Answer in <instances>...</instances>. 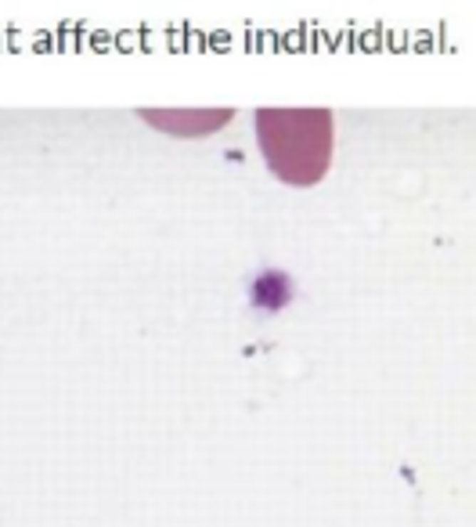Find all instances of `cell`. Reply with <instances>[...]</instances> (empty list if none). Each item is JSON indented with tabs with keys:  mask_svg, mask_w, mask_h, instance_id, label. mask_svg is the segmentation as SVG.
I'll list each match as a JSON object with an SVG mask.
<instances>
[{
	"mask_svg": "<svg viewBox=\"0 0 476 527\" xmlns=\"http://www.w3.org/2000/svg\"><path fill=\"white\" fill-rule=\"evenodd\" d=\"M257 138L274 178L289 185H318L332 163V112L260 108Z\"/></svg>",
	"mask_w": 476,
	"mask_h": 527,
	"instance_id": "cell-1",
	"label": "cell"
}]
</instances>
